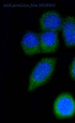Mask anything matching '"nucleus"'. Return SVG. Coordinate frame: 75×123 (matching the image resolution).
Returning a JSON list of instances; mask_svg holds the SVG:
<instances>
[{
	"label": "nucleus",
	"mask_w": 75,
	"mask_h": 123,
	"mask_svg": "<svg viewBox=\"0 0 75 123\" xmlns=\"http://www.w3.org/2000/svg\"><path fill=\"white\" fill-rule=\"evenodd\" d=\"M61 30L66 46H75V17L69 15L64 18Z\"/></svg>",
	"instance_id": "nucleus-6"
},
{
	"label": "nucleus",
	"mask_w": 75,
	"mask_h": 123,
	"mask_svg": "<svg viewBox=\"0 0 75 123\" xmlns=\"http://www.w3.org/2000/svg\"><path fill=\"white\" fill-rule=\"evenodd\" d=\"M40 43V53H50L55 52L59 46L58 32L43 31L39 34Z\"/></svg>",
	"instance_id": "nucleus-4"
},
{
	"label": "nucleus",
	"mask_w": 75,
	"mask_h": 123,
	"mask_svg": "<svg viewBox=\"0 0 75 123\" xmlns=\"http://www.w3.org/2000/svg\"><path fill=\"white\" fill-rule=\"evenodd\" d=\"M69 73L71 78L75 81V57L71 64Z\"/></svg>",
	"instance_id": "nucleus-7"
},
{
	"label": "nucleus",
	"mask_w": 75,
	"mask_h": 123,
	"mask_svg": "<svg viewBox=\"0 0 75 123\" xmlns=\"http://www.w3.org/2000/svg\"><path fill=\"white\" fill-rule=\"evenodd\" d=\"M54 114L58 118L63 119L73 117L75 114V100L69 93L61 94L54 105Z\"/></svg>",
	"instance_id": "nucleus-2"
},
{
	"label": "nucleus",
	"mask_w": 75,
	"mask_h": 123,
	"mask_svg": "<svg viewBox=\"0 0 75 123\" xmlns=\"http://www.w3.org/2000/svg\"><path fill=\"white\" fill-rule=\"evenodd\" d=\"M63 19L58 12L53 10L45 12L39 20L40 28L43 31L58 32L62 28Z\"/></svg>",
	"instance_id": "nucleus-3"
},
{
	"label": "nucleus",
	"mask_w": 75,
	"mask_h": 123,
	"mask_svg": "<svg viewBox=\"0 0 75 123\" xmlns=\"http://www.w3.org/2000/svg\"><path fill=\"white\" fill-rule=\"evenodd\" d=\"M21 45L26 55H33L41 52L39 34L29 31L23 37Z\"/></svg>",
	"instance_id": "nucleus-5"
},
{
	"label": "nucleus",
	"mask_w": 75,
	"mask_h": 123,
	"mask_svg": "<svg viewBox=\"0 0 75 123\" xmlns=\"http://www.w3.org/2000/svg\"><path fill=\"white\" fill-rule=\"evenodd\" d=\"M56 59L54 58L42 59L35 66L29 78L28 91L31 92L47 83L55 69Z\"/></svg>",
	"instance_id": "nucleus-1"
}]
</instances>
